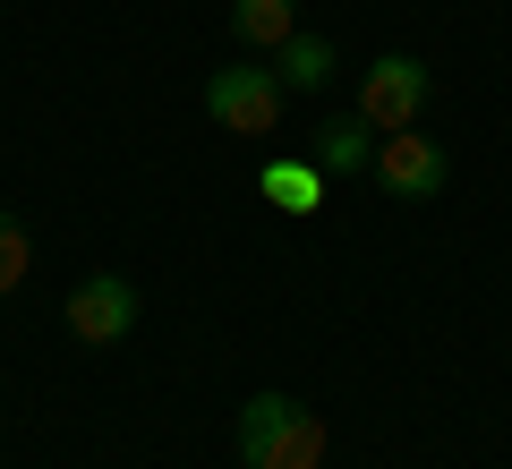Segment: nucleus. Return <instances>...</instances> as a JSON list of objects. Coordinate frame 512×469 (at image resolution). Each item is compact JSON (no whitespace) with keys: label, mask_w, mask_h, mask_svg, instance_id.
Returning a JSON list of instances; mask_svg holds the SVG:
<instances>
[{"label":"nucleus","mask_w":512,"mask_h":469,"mask_svg":"<svg viewBox=\"0 0 512 469\" xmlns=\"http://www.w3.org/2000/svg\"><path fill=\"white\" fill-rule=\"evenodd\" d=\"M239 461L248 469H325V418L291 393L239 401Z\"/></svg>","instance_id":"f257e3e1"},{"label":"nucleus","mask_w":512,"mask_h":469,"mask_svg":"<svg viewBox=\"0 0 512 469\" xmlns=\"http://www.w3.org/2000/svg\"><path fill=\"white\" fill-rule=\"evenodd\" d=\"M282 77L265 69V60H239V69H214L205 77V111H214V128H231V137H274L282 120Z\"/></svg>","instance_id":"f03ea898"},{"label":"nucleus","mask_w":512,"mask_h":469,"mask_svg":"<svg viewBox=\"0 0 512 469\" xmlns=\"http://www.w3.org/2000/svg\"><path fill=\"white\" fill-rule=\"evenodd\" d=\"M376 188L393 205H436L444 188H453V163H444V145L419 137V128H393V137H376Z\"/></svg>","instance_id":"7ed1b4c3"},{"label":"nucleus","mask_w":512,"mask_h":469,"mask_svg":"<svg viewBox=\"0 0 512 469\" xmlns=\"http://www.w3.org/2000/svg\"><path fill=\"white\" fill-rule=\"evenodd\" d=\"M427 60H410V52H384L376 69L359 77V120L376 128V137H393V128H419V111H427Z\"/></svg>","instance_id":"20e7f679"},{"label":"nucleus","mask_w":512,"mask_h":469,"mask_svg":"<svg viewBox=\"0 0 512 469\" xmlns=\"http://www.w3.org/2000/svg\"><path fill=\"white\" fill-rule=\"evenodd\" d=\"M128 325H137V290H128L120 273H86V282L69 290V333H77L86 350L128 342Z\"/></svg>","instance_id":"39448f33"},{"label":"nucleus","mask_w":512,"mask_h":469,"mask_svg":"<svg viewBox=\"0 0 512 469\" xmlns=\"http://www.w3.org/2000/svg\"><path fill=\"white\" fill-rule=\"evenodd\" d=\"M308 163L325 171V180H342V171H367V163H376V128H367L359 111H342V120H325V128H316Z\"/></svg>","instance_id":"423d86ee"},{"label":"nucleus","mask_w":512,"mask_h":469,"mask_svg":"<svg viewBox=\"0 0 512 469\" xmlns=\"http://www.w3.org/2000/svg\"><path fill=\"white\" fill-rule=\"evenodd\" d=\"M231 35L248 43L256 60H265V52H282V43L299 35V0H231Z\"/></svg>","instance_id":"0eeeda50"},{"label":"nucleus","mask_w":512,"mask_h":469,"mask_svg":"<svg viewBox=\"0 0 512 469\" xmlns=\"http://www.w3.org/2000/svg\"><path fill=\"white\" fill-rule=\"evenodd\" d=\"M274 77H282V94H325L333 43H325V35H291V43L274 52Z\"/></svg>","instance_id":"6e6552de"},{"label":"nucleus","mask_w":512,"mask_h":469,"mask_svg":"<svg viewBox=\"0 0 512 469\" xmlns=\"http://www.w3.org/2000/svg\"><path fill=\"white\" fill-rule=\"evenodd\" d=\"M265 205H282V214H316V205H325V171H316V163H265Z\"/></svg>","instance_id":"1a4fd4ad"},{"label":"nucleus","mask_w":512,"mask_h":469,"mask_svg":"<svg viewBox=\"0 0 512 469\" xmlns=\"http://www.w3.org/2000/svg\"><path fill=\"white\" fill-rule=\"evenodd\" d=\"M26 265H35V248H26V222H18V214H0V299L26 282Z\"/></svg>","instance_id":"9d476101"}]
</instances>
